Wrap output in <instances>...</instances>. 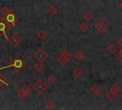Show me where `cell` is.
Instances as JSON below:
<instances>
[{
    "label": "cell",
    "mask_w": 122,
    "mask_h": 110,
    "mask_svg": "<svg viewBox=\"0 0 122 110\" xmlns=\"http://www.w3.org/2000/svg\"><path fill=\"white\" fill-rule=\"evenodd\" d=\"M25 66V61L20 57V56H15L12 58V60L10 61L9 67H12L14 69V71L18 72L20 71L23 67Z\"/></svg>",
    "instance_id": "obj_1"
},
{
    "label": "cell",
    "mask_w": 122,
    "mask_h": 110,
    "mask_svg": "<svg viewBox=\"0 0 122 110\" xmlns=\"http://www.w3.org/2000/svg\"><path fill=\"white\" fill-rule=\"evenodd\" d=\"M4 19L12 27L18 21V16H17V14L13 11L9 10V11L4 15Z\"/></svg>",
    "instance_id": "obj_2"
},
{
    "label": "cell",
    "mask_w": 122,
    "mask_h": 110,
    "mask_svg": "<svg viewBox=\"0 0 122 110\" xmlns=\"http://www.w3.org/2000/svg\"><path fill=\"white\" fill-rule=\"evenodd\" d=\"M10 27H11V26L4 19V16L0 18V35H3V36H5L6 38H8V37H7V32L9 31V29H10Z\"/></svg>",
    "instance_id": "obj_3"
},
{
    "label": "cell",
    "mask_w": 122,
    "mask_h": 110,
    "mask_svg": "<svg viewBox=\"0 0 122 110\" xmlns=\"http://www.w3.org/2000/svg\"><path fill=\"white\" fill-rule=\"evenodd\" d=\"M38 94H42L43 92H45L48 88V85L42 80V79H38L34 84H33V87H32Z\"/></svg>",
    "instance_id": "obj_4"
},
{
    "label": "cell",
    "mask_w": 122,
    "mask_h": 110,
    "mask_svg": "<svg viewBox=\"0 0 122 110\" xmlns=\"http://www.w3.org/2000/svg\"><path fill=\"white\" fill-rule=\"evenodd\" d=\"M33 57L38 61V62H43L48 58V54L44 50H38L34 55Z\"/></svg>",
    "instance_id": "obj_5"
},
{
    "label": "cell",
    "mask_w": 122,
    "mask_h": 110,
    "mask_svg": "<svg viewBox=\"0 0 122 110\" xmlns=\"http://www.w3.org/2000/svg\"><path fill=\"white\" fill-rule=\"evenodd\" d=\"M7 39H8V41H9V43H10V45H12L13 47H16V46L19 45L20 42H21V37H20L18 34H16V33H12V34H11L10 37H8Z\"/></svg>",
    "instance_id": "obj_6"
},
{
    "label": "cell",
    "mask_w": 122,
    "mask_h": 110,
    "mask_svg": "<svg viewBox=\"0 0 122 110\" xmlns=\"http://www.w3.org/2000/svg\"><path fill=\"white\" fill-rule=\"evenodd\" d=\"M91 92H92V94L93 96H98L103 92V88L98 83H94L91 88Z\"/></svg>",
    "instance_id": "obj_7"
},
{
    "label": "cell",
    "mask_w": 122,
    "mask_h": 110,
    "mask_svg": "<svg viewBox=\"0 0 122 110\" xmlns=\"http://www.w3.org/2000/svg\"><path fill=\"white\" fill-rule=\"evenodd\" d=\"M94 28L96 29V31H98L99 33H103L106 29H107V24L103 21V20H98L96 23H95V25H94Z\"/></svg>",
    "instance_id": "obj_8"
},
{
    "label": "cell",
    "mask_w": 122,
    "mask_h": 110,
    "mask_svg": "<svg viewBox=\"0 0 122 110\" xmlns=\"http://www.w3.org/2000/svg\"><path fill=\"white\" fill-rule=\"evenodd\" d=\"M110 90H111V91H112L115 96H117V94L121 91V88H120V86H119L117 83H114V84H112V85L111 86Z\"/></svg>",
    "instance_id": "obj_9"
},
{
    "label": "cell",
    "mask_w": 122,
    "mask_h": 110,
    "mask_svg": "<svg viewBox=\"0 0 122 110\" xmlns=\"http://www.w3.org/2000/svg\"><path fill=\"white\" fill-rule=\"evenodd\" d=\"M106 50H107L108 53H110L111 55H112L113 53H115V51L117 50V48H116V46H115L113 43H110V44L107 46Z\"/></svg>",
    "instance_id": "obj_10"
},
{
    "label": "cell",
    "mask_w": 122,
    "mask_h": 110,
    "mask_svg": "<svg viewBox=\"0 0 122 110\" xmlns=\"http://www.w3.org/2000/svg\"><path fill=\"white\" fill-rule=\"evenodd\" d=\"M57 61H58L61 65H66V64L68 63V61H69V57H67V56H63V55H60V56L58 57Z\"/></svg>",
    "instance_id": "obj_11"
},
{
    "label": "cell",
    "mask_w": 122,
    "mask_h": 110,
    "mask_svg": "<svg viewBox=\"0 0 122 110\" xmlns=\"http://www.w3.org/2000/svg\"><path fill=\"white\" fill-rule=\"evenodd\" d=\"M46 36H47V33H46L44 30H39V31H38V33H37V37H38L39 39L43 40L44 38H46Z\"/></svg>",
    "instance_id": "obj_12"
},
{
    "label": "cell",
    "mask_w": 122,
    "mask_h": 110,
    "mask_svg": "<svg viewBox=\"0 0 122 110\" xmlns=\"http://www.w3.org/2000/svg\"><path fill=\"white\" fill-rule=\"evenodd\" d=\"M84 56H85V54H84L82 51H77V52H75V54H74V57H75L77 60H81Z\"/></svg>",
    "instance_id": "obj_13"
},
{
    "label": "cell",
    "mask_w": 122,
    "mask_h": 110,
    "mask_svg": "<svg viewBox=\"0 0 122 110\" xmlns=\"http://www.w3.org/2000/svg\"><path fill=\"white\" fill-rule=\"evenodd\" d=\"M73 74H74V76H75V77H81V76L83 75V71H82V70H81L79 67H77V68H75V69H74Z\"/></svg>",
    "instance_id": "obj_14"
},
{
    "label": "cell",
    "mask_w": 122,
    "mask_h": 110,
    "mask_svg": "<svg viewBox=\"0 0 122 110\" xmlns=\"http://www.w3.org/2000/svg\"><path fill=\"white\" fill-rule=\"evenodd\" d=\"M28 95L21 89V90H19L18 91V93H17V97H18V99H24L26 97H27Z\"/></svg>",
    "instance_id": "obj_15"
},
{
    "label": "cell",
    "mask_w": 122,
    "mask_h": 110,
    "mask_svg": "<svg viewBox=\"0 0 122 110\" xmlns=\"http://www.w3.org/2000/svg\"><path fill=\"white\" fill-rule=\"evenodd\" d=\"M34 70L35 71H37V72H41L42 70H43V64H42V62H38V63H36L35 65H34Z\"/></svg>",
    "instance_id": "obj_16"
},
{
    "label": "cell",
    "mask_w": 122,
    "mask_h": 110,
    "mask_svg": "<svg viewBox=\"0 0 122 110\" xmlns=\"http://www.w3.org/2000/svg\"><path fill=\"white\" fill-rule=\"evenodd\" d=\"M49 12H50L51 15H54V14H56L57 10H56V8L54 7V5H51V6L49 8Z\"/></svg>",
    "instance_id": "obj_17"
},
{
    "label": "cell",
    "mask_w": 122,
    "mask_h": 110,
    "mask_svg": "<svg viewBox=\"0 0 122 110\" xmlns=\"http://www.w3.org/2000/svg\"><path fill=\"white\" fill-rule=\"evenodd\" d=\"M22 90L28 95V94H30V92H31V88H30V86L29 85V84H26V85H24L23 87H22Z\"/></svg>",
    "instance_id": "obj_18"
},
{
    "label": "cell",
    "mask_w": 122,
    "mask_h": 110,
    "mask_svg": "<svg viewBox=\"0 0 122 110\" xmlns=\"http://www.w3.org/2000/svg\"><path fill=\"white\" fill-rule=\"evenodd\" d=\"M3 85H8V82H7V78L0 75V86H3Z\"/></svg>",
    "instance_id": "obj_19"
},
{
    "label": "cell",
    "mask_w": 122,
    "mask_h": 110,
    "mask_svg": "<svg viewBox=\"0 0 122 110\" xmlns=\"http://www.w3.org/2000/svg\"><path fill=\"white\" fill-rule=\"evenodd\" d=\"M55 81H56V77H55L54 76L51 75V76L48 77V82H49L50 84H53Z\"/></svg>",
    "instance_id": "obj_20"
},
{
    "label": "cell",
    "mask_w": 122,
    "mask_h": 110,
    "mask_svg": "<svg viewBox=\"0 0 122 110\" xmlns=\"http://www.w3.org/2000/svg\"><path fill=\"white\" fill-rule=\"evenodd\" d=\"M84 19H85L86 21H91V20L92 19V15L89 11H87V12H85V14H84Z\"/></svg>",
    "instance_id": "obj_21"
},
{
    "label": "cell",
    "mask_w": 122,
    "mask_h": 110,
    "mask_svg": "<svg viewBox=\"0 0 122 110\" xmlns=\"http://www.w3.org/2000/svg\"><path fill=\"white\" fill-rule=\"evenodd\" d=\"M79 28H80V30H81V31L85 32V31H87V30H88V25H87V24L84 22V23H81V24H80Z\"/></svg>",
    "instance_id": "obj_22"
},
{
    "label": "cell",
    "mask_w": 122,
    "mask_h": 110,
    "mask_svg": "<svg viewBox=\"0 0 122 110\" xmlns=\"http://www.w3.org/2000/svg\"><path fill=\"white\" fill-rule=\"evenodd\" d=\"M115 97H116V96H115V95H114V94H113V93H112L111 90H110V91L107 93V98H108L109 99H114Z\"/></svg>",
    "instance_id": "obj_23"
},
{
    "label": "cell",
    "mask_w": 122,
    "mask_h": 110,
    "mask_svg": "<svg viewBox=\"0 0 122 110\" xmlns=\"http://www.w3.org/2000/svg\"><path fill=\"white\" fill-rule=\"evenodd\" d=\"M46 108L47 109H53L54 108V103L52 101H48L46 104Z\"/></svg>",
    "instance_id": "obj_24"
},
{
    "label": "cell",
    "mask_w": 122,
    "mask_h": 110,
    "mask_svg": "<svg viewBox=\"0 0 122 110\" xmlns=\"http://www.w3.org/2000/svg\"><path fill=\"white\" fill-rule=\"evenodd\" d=\"M60 55H63V56H67V57H70V52L68 50H63L60 54Z\"/></svg>",
    "instance_id": "obj_25"
},
{
    "label": "cell",
    "mask_w": 122,
    "mask_h": 110,
    "mask_svg": "<svg viewBox=\"0 0 122 110\" xmlns=\"http://www.w3.org/2000/svg\"><path fill=\"white\" fill-rule=\"evenodd\" d=\"M8 11H9V9H8V7H7V6H4V7L2 8V10H1V12H2V14H3V15H5Z\"/></svg>",
    "instance_id": "obj_26"
},
{
    "label": "cell",
    "mask_w": 122,
    "mask_h": 110,
    "mask_svg": "<svg viewBox=\"0 0 122 110\" xmlns=\"http://www.w3.org/2000/svg\"><path fill=\"white\" fill-rule=\"evenodd\" d=\"M116 56H117V58H118L119 60H121V61H122V53H121V51H119V52H118V54H117V55H116Z\"/></svg>",
    "instance_id": "obj_27"
},
{
    "label": "cell",
    "mask_w": 122,
    "mask_h": 110,
    "mask_svg": "<svg viewBox=\"0 0 122 110\" xmlns=\"http://www.w3.org/2000/svg\"><path fill=\"white\" fill-rule=\"evenodd\" d=\"M118 44H119V45H120V46L122 47V37L118 39Z\"/></svg>",
    "instance_id": "obj_28"
},
{
    "label": "cell",
    "mask_w": 122,
    "mask_h": 110,
    "mask_svg": "<svg viewBox=\"0 0 122 110\" xmlns=\"http://www.w3.org/2000/svg\"><path fill=\"white\" fill-rule=\"evenodd\" d=\"M120 7H121V8H122V2H121V3H120Z\"/></svg>",
    "instance_id": "obj_29"
},
{
    "label": "cell",
    "mask_w": 122,
    "mask_h": 110,
    "mask_svg": "<svg viewBox=\"0 0 122 110\" xmlns=\"http://www.w3.org/2000/svg\"><path fill=\"white\" fill-rule=\"evenodd\" d=\"M120 51H121V53H122V50H120Z\"/></svg>",
    "instance_id": "obj_30"
}]
</instances>
